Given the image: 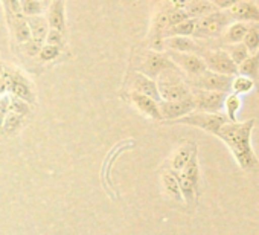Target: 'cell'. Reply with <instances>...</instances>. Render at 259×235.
<instances>
[{"label": "cell", "instance_id": "cell-35", "mask_svg": "<svg viewBox=\"0 0 259 235\" xmlns=\"http://www.w3.org/2000/svg\"><path fill=\"white\" fill-rule=\"evenodd\" d=\"M10 111V95H0V132H2V124L5 120V114Z\"/></svg>", "mask_w": 259, "mask_h": 235}, {"label": "cell", "instance_id": "cell-16", "mask_svg": "<svg viewBox=\"0 0 259 235\" xmlns=\"http://www.w3.org/2000/svg\"><path fill=\"white\" fill-rule=\"evenodd\" d=\"M28 26L31 31V42L41 48V45L46 42L48 32H49V23L41 16H32L28 17Z\"/></svg>", "mask_w": 259, "mask_h": 235}, {"label": "cell", "instance_id": "cell-7", "mask_svg": "<svg viewBox=\"0 0 259 235\" xmlns=\"http://www.w3.org/2000/svg\"><path fill=\"white\" fill-rule=\"evenodd\" d=\"M191 96L195 104V110L207 111V113H220L223 110V102H224L226 93L191 89Z\"/></svg>", "mask_w": 259, "mask_h": 235}, {"label": "cell", "instance_id": "cell-21", "mask_svg": "<svg viewBox=\"0 0 259 235\" xmlns=\"http://www.w3.org/2000/svg\"><path fill=\"white\" fill-rule=\"evenodd\" d=\"M48 23L51 25L52 29L64 31V28H66V20H64V0H55V2L51 5L49 16H48Z\"/></svg>", "mask_w": 259, "mask_h": 235}, {"label": "cell", "instance_id": "cell-27", "mask_svg": "<svg viewBox=\"0 0 259 235\" xmlns=\"http://www.w3.org/2000/svg\"><path fill=\"white\" fill-rule=\"evenodd\" d=\"M242 45L247 48V51L250 54H254L259 49V28L254 23H251L248 26V29L242 38Z\"/></svg>", "mask_w": 259, "mask_h": 235}, {"label": "cell", "instance_id": "cell-4", "mask_svg": "<svg viewBox=\"0 0 259 235\" xmlns=\"http://www.w3.org/2000/svg\"><path fill=\"white\" fill-rule=\"evenodd\" d=\"M227 25H229V14L218 10L209 16L197 19L195 31L192 35L198 38H215L224 32Z\"/></svg>", "mask_w": 259, "mask_h": 235}, {"label": "cell", "instance_id": "cell-25", "mask_svg": "<svg viewBox=\"0 0 259 235\" xmlns=\"http://www.w3.org/2000/svg\"><path fill=\"white\" fill-rule=\"evenodd\" d=\"M254 89V81L236 73L235 76H232V84H230V92L236 93V95H245L248 92H251Z\"/></svg>", "mask_w": 259, "mask_h": 235}, {"label": "cell", "instance_id": "cell-28", "mask_svg": "<svg viewBox=\"0 0 259 235\" xmlns=\"http://www.w3.org/2000/svg\"><path fill=\"white\" fill-rule=\"evenodd\" d=\"M16 25H14V34L17 42L20 43H28L31 40V31L28 26V22L25 17H14Z\"/></svg>", "mask_w": 259, "mask_h": 235}, {"label": "cell", "instance_id": "cell-14", "mask_svg": "<svg viewBox=\"0 0 259 235\" xmlns=\"http://www.w3.org/2000/svg\"><path fill=\"white\" fill-rule=\"evenodd\" d=\"M132 101L144 114H147L148 118H151V120L162 121V114H160V110H159V102L156 99H153V98H150L147 95L132 92Z\"/></svg>", "mask_w": 259, "mask_h": 235}, {"label": "cell", "instance_id": "cell-33", "mask_svg": "<svg viewBox=\"0 0 259 235\" xmlns=\"http://www.w3.org/2000/svg\"><path fill=\"white\" fill-rule=\"evenodd\" d=\"M60 55V48L52 45H45L40 48V58L43 61H52Z\"/></svg>", "mask_w": 259, "mask_h": 235}, {"label": "cell", "instance_id": "cell-38", "mask_svg": "<svg viewBox=\"0 0 259 235\" xmlns=\"http://www.w3.org/2000/svg\"><path fill=\"white\" fill-rule=\"evenodd\" d=\"M8 92V75L7 70L0 72V95H5Z\"/></svg>", "mask_w": 259, "mask_h": 235}, {"label": "cell", "instance_id": "cell-26", "mask_svg": "<svg viewBox=\"0 0 259 235\" xmlns=\"http://www.w3.org/2000/svg\"><path fill=\"white\" fill-rule=\"evenodd\" d=\"M23 118L22 114L19 113H14V111H8L5 114V120H4V124H2V132L7 133V135H14L23 124Z\"/></svg>", "mask_w": 259, "mask_h": 235}, {"label": "cell", "instance_id": "cell-9", "mask_svg": "<svg viewBox=\"0 0 259 235\" xmlns=\"http://www.w3.org/2000/svg\"><path fill=\"white\" fill-rule=\"evenodd\" d=\"M176 64L169 60L168 55H163L160 52H148L141 64V73L153 78V80H157L160 73H163L165 70L174 67Z\"/></svg>", "mask_w": 259, "mask_h": 235}, {"label": "cell", "instance_id": "cell-36", "mask_svg": "<svg viewBox=\"0 0 259 235\" xmlns=\"http://www.w3.org/2000/svg\"><path fill=\"white\" fill-rule=\"evenodd\" d=\"M46 42L48 45H52V46H61L63 43V34L61 31H57V29H49L48 32V37H46Z\"/></svg>", "mask_w": 259, "mask_h": 235}, {"label": "cell", "instance_id": "cell-31", "mask_svg": "<svg viewBox=\"0 0 259 235\" xmlns=\"http://www.w3.org/2000/svg\"><path fill=\"white\" fill-rule=\"evenodd\" d=\"M29 105L31 104H28L26 101H23V99H20V98H17L14 95L10 96V111H14V113L22 114V116H26L29 113V110H31Z\"/></svg>", "mask_w": 259, "mask_h": 235}, {"label": "cell", "instance_id": "cell-30", "mask_svg": "<svg viewBox=\"0 0 259 235\" xmlns=\"http://www.w3.org/2000/svg\"><path fill=\"white\" fill-rule=\"evenodd\" d=\"M20 8H22L23 16H28V17L41 16L43 13L41 0H20Z\"/></svg>", "mask_w": 259, "mask_h": 235}, {"label": "cell", "instance_id": "cell-11", "mask_svg": "<svg viewBox=\"0 0 259 235\" xmlns=\"http://www.w3.org/2000/svg\"><path fill=\"white\" fill-rule=\"evenodd\" d=\"M7 75H8V92L17 98L26 101L28 104H34L35 93H34L31 84L28 83V80L17 70L7 72Z\"/></svg>", "mask_w": 259, "mask_h": 235}, {"label": "cell", "instance_id": "cell-18", "mask_svg": "<svg viewBox=\"0 0 259 235\" xmlns=\"http://www.w3.org/2000/svg\"><path fill=\"white\" fill-rule=\"evenodd\" d=\"M166 46L172 49L174 52H183V54H200L201 49L197 46L195 42H192L189 37H168Z\"/></svg>", "mask_w": 259, "mask_h": 235}, {"label": "cell", "instance_id": "cell-29", "mask_svg": "<svg viewBox=\"0 0 259 235\" xmlns=\"http://www.w3.org/2000/svg\"><path fill=\"white\" fill-rule=\"evenodd\" d=\"M227 54H229V57L232 58V61L238 66V64H241L248 55H250V52L247 51V48L242 45V43H236V45H229L227 46V51H226Z\"/></svg>", "mask_w": 259, "mask_h": 235}, {"label": "cell", "instance_id": "cell-20", "mask_svg": "<svg viewBox=\"0 0 259 235\" xmlns=\"http://www.w3.org/2000/svg\"><path fill=\"white\" fill-rule=\"evenodd\" d=\"M238 73L253 80L254 83L259 80V49L254 54H250L241 64H238Z\"/></svg>", "mask_w": 259, "mask_h": 235}, {"label": "cell", "instance_id": "cell-2", "mask_svg": "<svg viewBox=\"0 0 259 235\" xmlns=\"http://www.w3.org/2000/svg\"><path fill=\"white\" fill-rule=\"evenodd\" d=\"M156 81L162 101H183L191 98V87L180 75L177 66L160 73Z\"/></svg>", "mask_w": 259, "mask_h": 235}, {"label": "cell", "instance_id": "cell-39", "mask_svg": "<svg viewBox=\"0 0 259 235\" xmlns=\"http://www.w3.org/2000/svg\"><path fill=\"white\" fill-rule=\"evenodd\" d=\"M191 2H192V0H171V4H172L174 8H185Z\"/></svg>", "mask_w": 259, "mask_h": 235}, {"label": "cell", "instance_id": "cell-24", "mask_svg": "<svg viewBox=\"0 0 259 235\" xmlns=\"http://www.w3.org/2000/svg\"><path fill=\"white\" fill-rule=\"evenodd\" d=\"M195 23H197V19H188L176 26L168 28L163 34L166 37H189L195 31Z\"/></svg>", "mask_w": 259, "mask_h": 235}, {"label": "cell", "instance_id": "cell-12", "mask_svg": "<svg viewBox=\"0 0 259 235\" xmlns=\"http://www.w3.org/2000/svg\"><path fill=\"white\" fill-rule=\"evenodd\" d=\"M230 19L242 23H259V7L251 0H239L227 10Z\"/></svg>", "mask_w": 259, "mask_h": 235}, {"label": "cell", "instance_id": "cell-40", "mask_svg": "<svg viewBox=\"0 0 259 235\" xmlns=\"http://www.w3.org/2000/svg\"><path fill=\"white\" fill-rule=\"evenodd\" d=\"M41 2H45V4H49V2H51V0H41Z\"/></svg>", "mask_w": 259, "mask_h": 235}, {"label": "cell", "instance_id": "cell-19", "mask_svg": "<svg viewBox=\"0 0 259 235\" xmlns=\"http://www.w3.org/2000/svg\"><path fill=\"white\" fill-rule=\"evenodd\" d=\"M248 23H242V22H235L227 25V28L224 29L223 35V42L226 45H236V43H242V38L248 29Z\"/></svg>", "mask_w": 259, "mask_h": 235}, {"label": "cell", "instance_id": "cell-34", "mask_svg": "<svg viewBox=\"0 0 259 235\" xmlns=\"http://www.w3.org/2000/svg\"><path fill=\"white\" fill-rule=\"evenodd\" d=\"M168 29V13H160L154 20V32L162 34Z\"/></svg>", "mask_w": 259, "mask_h": 235}, {"label": "cell", "instance_id": "cell-17", "mask_svg": "<svg viewBox=\"0 0 259 235\" xmlns=\"http://www.w3.org/2000/svg\"><path fill=\"white\" fill-rule=\"evenodd\" d=\"M183 10L186 11L189 19H201L204 16H209V14L218 11V8L210 2V0H192V2L188 4Z\"/></svg>", "mask_w": 259, "mask_h": 235}, {"label": "cell", "instance_id": "cell-1", "mask_svg": "<svg viewBox=\"0 0 259 235\" xmlns=\"http://www.w3.org/2000/svg\"><path fill=\"white\" fill-rule=\"evenodd\" d=\"M253 127H254V120H248L242 123L239 121L226 123L217 133V138H220L230 150L238 167L247 173H253L259 170V159L251 147Z\"/></svg>", "mask_w": 259, "mask_h": 235}, {"label": "cell", "instance_id": "cell-37", "mask_svg": "<svg viewBox=\"0 0 259 235\" xmlns=\"http://www.w3.org/2000/svg\"><path fill=\"white\" fill-rule=\"evenodd\" d=\"M210 2L221 11V10H229L230 7H233L239 0H210Z\"/></svg>", "mask_w": 259, "mask_h": 235}, {"label": "cell", "instance_id": "cell-23", "mask_svg": "<svg viewBox=\"0 0 259 235\" xmlns=\"http://www.w3.org/2000/svg\"><path fill=\"white\" fill-rule=\"evenodd\" d=\"M162 185H163V189L165 192L174 199V200H179L182 202V192H180V186H179V180H177V176L174 171L168 170L162 174Z\"/></svg>", "mask_w": 259, "mask_h": 235}, {"label": "cell", "instance_id": "cell-22", "mask_svg": "<svg viewBox=\"0 0 259 235\" xmlns=\"http://www.w3.org/2000/svg\"><path fill=\"white\" fill-rule=\"evenodd\" d=\"M241 98L236 93H226L224 102H223V108H224V114L227 118L229 123H236L238 121V113L241 110Z\"/></svg>", "mask_w": 259, "mask_h": 235}, {"label": "cell", "instance_id": "cell-10", "mask_svg": "<svg viewBox=\"0 0 259 235\" xmlns=\"http://www.w3.org/2000/svg\"><path fill=\"white\" fill-rule=\"evenodd\" d=\"M159 110L162 114V120H166L169 123L189 114L195 110V104L192 101V96L183 101H160Z\"/></svg>", "mask_w": 259, "mask_h": 235}, {"label": "cell", "instance_id": "cell-13", "mask_svg": "<svg viewBox=\"0 0 259 235\" xmlns=\"http://www.w3.org/2000/svg\"><path fill=\"white\" fill-rule=\"evenodd\" d=\"M132 86H133V92L141 93V95H147L153 99H156L157 102H160V93H159V87H157V81L138 72L133 75L132 78Z\"/></svg>", "mask_w": 259, "mask_h": 235}, {"label": "cell", "instance_id": "cell-6", "mask_svg": "<svg viewBox=\"0 0 259 235\" xmlns=\"http://www.w3.org/2000/svg\"><path fill=\"white\" fill-rule=\"evenodd\" d=\"M203 61L207 67V70H212L215 73L235 76L238 73V66L232 61L229 54L226 51H204L201 52Z\"/></svg>", "mask_w": 259, "mask_h": 235}, {"label": "cell", "instance_id": "cell-5", "mask_svg": "<svg viewBox=\"0 0 259 235\" xmlns=\"http://www.w3.org/2000/svg\"><path fill=\"white\" fill-rule=\"evenodd\" d=\"M188 84H191L192 89L229 93L230 92V84H232V76L215 73L212 70H204L201 75H198L195 78H189Z\"/></svg>", "mask_w": 259, "mask_h": 235}, {"label": "cell", "instance_id": "cell-8", "mask_svg": "<svg viewBox=\"0 0 259 235\" xmlns=\"http://www.w3.org/2000/svg\"><path fill=\"white\" fill-rule=\"evenodd\" d=\"M169 60L180 67L189 78H195L198 75H201L204 70H207L203 58L197 54H183V52H171Z\"/></svg>", "mask_w": 259, "mask_h": 235}, {"label": "cell", "instance_id": "cell-15", "mask_svg": "<svg viewBox=\"0 0 259 235\" xmlns=\"http://www.w3.org/2000/svg\"><path fill=\"white\" fill-rule=\"evenodd\" d=\"M197 153V145L194 142H185L182 144L172 154L171 158V171L174 173H180L188 162L191 161V158Z\"/></svg>", "mask_w": 259, "mask_h": 235}, {"label": "cell", "instance_id": "cell-32", "mask_svg": "<svg viewBox=\"0 0 259 235\" xmlns=\"http://www.w3.org/2000/svg\"><path fill=\"white\" fill-rule=\"evenodd\" d=\"M188 19L189 17H188L186 11L183 8H174V10H171L168 13V28L176 26V25H179V23H182V22H185Z\"/></svg>", "mask_w": 259, "mask_h": 235}, {"label": "cell", "instance_id": "cell-3", "mask_svg": "<svg viewBox=\"0 0 259 235\" xmlns=\"http://www.w3.org/2000/svg\"><path fill=\"white\" fill-rule=\"evenodd\" d=\"M229 123L224 113H207V111H198L194 110L189 114L179 118V120L172 121V124H185V126H191V127H197L209 135L217 136V133L220 132V129Z\"/></svg>", "mask_w": 259, "mask_h": 235}]
</instances>
